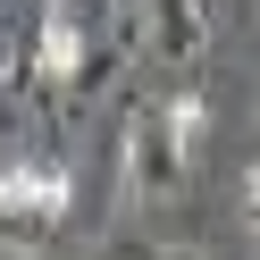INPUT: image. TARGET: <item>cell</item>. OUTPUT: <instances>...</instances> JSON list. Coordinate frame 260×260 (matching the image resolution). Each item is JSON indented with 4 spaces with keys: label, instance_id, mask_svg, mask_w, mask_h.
<instances>
[{
    "label": "cell",
    "instance_id": "cell-1",
    "mask_svg": "<svg viewBox=\"0 0 260 260\" xmlns=\"http://www.w3.org/2000/svg\"><path fill=\"white\" fill-rule=\"evenodd\" d=\"M76 210V168L68 159H9L0 168V218L9 226H59Z\"/></svg>",
    "mask_w": 260,
    "mask_h": 260
},
{
    "label": "cell",
    "instance_id": "cell-2",
    "mask_svg": "<svg viewBox=\"0 0 260 260\" xmlns=\"http://www.w3.org/2000/svg\"><path fill=\"white\" fill-rule=\"evenodd\" d=\"M185 159H193V151L159 126V101H143L135 118H126V193H135V202L176 193V185H185Z\"/></svg>",
    "mask_w": 260,
    "mask_h": 260
},
{
    "label": "cell",
    "instance_id": "cell-3",
    "mask_svg": "<svg viewBox=\"0 0 260 260\" xmlns=\"http://www.w3.org/2000/svg\"><path fill=\"white\" fill-rule=\"evenodd\" d=\"M17 68L42 76V84H84V76H92V25L68 17V9H42L34 34L17 42Z\"/></svg>",
    "mask_w": 260,
    "mask_h": 260
},
{
    "label": "cell",
    "instance_id": "cell-4",
    "mask_svg": "<svg viewBox=\"0 0 260 260\" xmlns=\"http://www.w3.org/2000/svg\"><path fill=\"white\" fill-rule=\"evenodd\" d=\"M151 51L168 59V68H193V59L210 51V0H159V17H151Z\"/></svg>",
    "mask_w": 260,
    "mask_h": 260
},
{
    "label": "cell",
    "instance_id": "cell-5",
    "mask_svg": "<svg viewBox=\"0 0 260 260\" xmlns=\"http://www.w3.org/2000/svg\"><path fill=\"white\" fill-rule=\"evenodd\" d=\"M159 126H168V135L193 151V143H202V126H210V92H202V84H176V92H159Z\"/></svg>",
    "mask_w": 260,
    "mask_h": 260
},
{
    "label": "cell",
    "instance_id": "cell-6",
    "mask_svg": "<svg viewBox=\"0 0 260 260\" xmlns=\"http://www.w3.org/2000/svg\"><path fill=\"white\" fill-rule=\"evenodd\" d=\"M51 9H68V17H84V25H92V17H118L126 0H51Z\"/></svg>",
    "mask_w": 260,
    "mask_h": 260
},
{
    "label": "cell",
    "instance_id": "cell-7",
    "mask_svg": "<svg viewBox=\"0 0 260 260\" xmlns=\"http://www.w3.org/2000/svg\"><path fill=\"white\" fill-rule=\"evenodd\" d=\"M243 218H252V235H260V159L243 168Z\"/></svg>",
    "mask_w": 260,
    "mask_h": 260
},
{
    "label": "cell",
    "instance_id": "cell-8",
    "mask_svg": "<svg viewBox=\"0 0 260 260\" xmlns=\"http://www.w3.org/2000/svg\"><path fill=\"white\" fill-rule=\"evenodd\" d=\"M17 76V34H9V17H0V84Z\"/></svg>",
    "mask_w": 260,
    "mask_h": 260
},
{
    "label": "cell",
    "instance_id": "cell-9",
    "mask_svg": "<svg viewBox=\"0 0 260 260\" xmlns=\"http://www.w3.org/2000/svg\"><path fill=\"white\" fill-rule=\"evenodd\" d=\"M135 260H202V252H185V243H168V252H135Z\"/></svg>",
    "mask_w": 260,
    "mask_h": 260
}]
</instances>
